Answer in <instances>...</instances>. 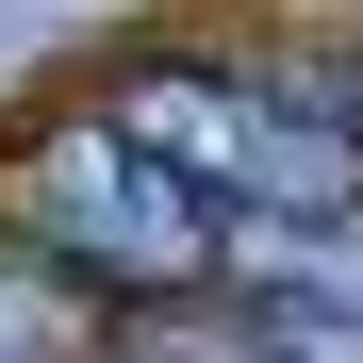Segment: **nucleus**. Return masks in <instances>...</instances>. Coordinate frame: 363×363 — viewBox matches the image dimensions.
<instances>
[{"label":"nucleus","mask_w":363,"mask_h":363,"mask_svg":"<svg viewBox=\"0 0 363 363\" xmlns=\"http://www.w3.org/2000/svg\"><path fill=\"white\" fill-rule=\"evenodd\" d=\"M314 99L347 116V133H363V50H347V67H314Z\"/></svg>","instance_id":"obj_6"},{"label":"nucleus","mask_w":363,"mask_h":363,"mask_svg":"<svg viewBox=\"0 0 363 363\" xmlns=\"http://www.w3.org/2000/svg\"><path fill=\"white\" fill-rule=\"evenodd\" d=\"M83 264H17L0 248V363H99V297H67Z\"/></svg>","instance_id":"obj_4"},{"label":"nucleus","mask_w":363,"mask_h":363,"mask_svg":"<svg viewBox=\"0 0 363 363\" xmlns=\"http://www.w3.org/2000/svg\"><path fill=\"white\" fill-rule=\"evenodd\" d=\"M17 215H33V248L83 264L99 297H199V281H231V215L133 133V116H67V133L17 165Z\"/></svg>","instance_id":"obj_1"},{"label":"nucleus","mask_w":363,"mask_h":363,"mask_svg":"<svg viewBox=\"0 0 363 363\" xmlns=\"http://www.w3.org/2000/svg\"><path fill=\"white\" fill-rule=\"evenodd\" d=\"M182 363H248V347H182Z\"/></svg>","instance_id":"obj_7"},{"label":"nucleus","mask_w":363,"mask_h":363,"mask_svg":"<svg viewBox=\"0 0 363 363\" xmlns=\"http://www.w3.org/2000/svg\"><path fill=\"white\" fill-rule=\"evenodd\" d=\"M248 363H363V314H281V297H264Z\"/></svg>","instance_id":"obj_5"},{"label":"nucleus","mask_w":363,"mask_h":363,"mask_svg":"<svg viewBox=\"0 0 363 363\" xmlns=\"http://www.w3.org/2000/svg\"><path fill=\"white\" fill-rule=\"evenodd\" d=\"M231 281L281 314H363V215H231Z\"/></svg>","instance_id":"obj_3"},{"label":"nucleus","mask_w":363,"mask_h":363,"mask_svg":"<svg viewBox=\"0 0 363 363\" xmlns=\"http://www.w3.org/2000/svg\"><path fill=\"white\" fill-rule=\"evenodd\" d=\"M133 133L199 182L215 215H363V133L314 99V83H215V67H149Z\"/></svg>","instance_id":"obj_2"}]
</instances>
